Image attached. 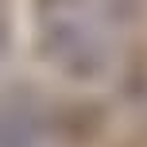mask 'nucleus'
<instances>
[{
    "label": "nucleus",
    "mask_w": 147,
    "mask_h": 147,
    "mask_svg": "<svg viewBox=\"0 0 147 147\" xmlns=\"http://www.w3.org/2000/svg\"><path fill=\"white\" fill-rule=\"evenodd\" d=\"M0 43H4V23H0Z\"/></svg>",
    "instance_id": "f257e3e1"
}]
</instances>
